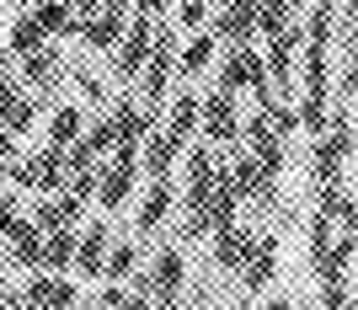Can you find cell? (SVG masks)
Here are the masks:
<instances>
[{"label":"cell","mask_w":358,"mask_h":310,"mask_svg":"<svg viewBox=\"0 0 358 310\" xmlns=\"http://www.w3.org/2000/svg\"><path fill=\"white\" fill-rule=\"evenodd\" d=\"M220 91H257V107L273 102V86H268V64H262V54H257L252 43H230V54H224L220 64V80H214Z\"/></svg>","instance_id":"obj_1"},{"label":"cell","mask_w":358,"mask_h":310,"mask_svg":"<svg viewBox=\"0 0 358 310\" xmlns=\"http://www.w3.org/2000/svg\"><path fill=\"white\" fill-rule=\"evenodd\" d=\"M139 75H145V107L155 113V107L166 102V91H171V75H177V27H161V22H155L150 54H145V64H139Z\"/></svg>","instance_id":"obj_2"},{"label":"cell","mask_w":358,"mask_h":310,"mask_svg":"<svg viewBox=\"0 0 358 310\" xmlns=\"http://www.w3.org/2000/svg\"><path fill=\"white\" fill-rule=\"evenodd\" d=\"M123 27H129V0H102L91 16H80V27H75V38L86 48H118V38H123Z\"/></svg>","instance_id":"obj_3"},{"label":"cell","mask_w":358,"mask_h":310,"mask_svg":"<svg viewBox=\"0 0 358 310\" xmlns=\"http://www.w3.org/2000/svg\"><path fill=\"white\" fill-rule=\"evenodd\" d=\"M198 129H203V139H209V145H236V139H241L236 97L214 86V97H203V102H198Z\"/></svg>","instance_id":"obj_4"},{"label":"cell","mask_w":358,"mask_h":310,"mask_svg":"<svg viewBox=\"0 0 358 310\" xmlns=\"http://www.w3.org/2000/svg\"><path fill=\"white\" fill-rule=\"evenodd\" d=\"M145 283H150V300H155V305H177L182 289H187V257H182L177 246H166L161 257L150 262Z\"/></svg>","instance_id":"obj_5"},{"label":"cell","mask_w":358,"mask_h":310,"mask_svg":"<svg viewBox=\"0 0 358 310\" xmlns=\"http://www.w3.org/2000/svg\"><path fill=\"white\" fill-rule=\"evenodd\" d=\"M171 209H177V182H171V171H155L145 198H139V214H134L139 236H155V230L171 220Z\"/></svg>","instance_id":"obj_6"},{"label":"cell","mask_w":358,"mask_h":310,"mask_svg":"<svg viewBox=\"0 0 358 310\" xmlns=\"http://www.w3.org/2000/svg\"><path fill=\"white\" fill-rule=\"evenodd\" d=\"M230 150H236V145H230ZM224 177L236 182V192H241V198H257V204H268L273 192H278V177H268V171L257 166V155H252V150H236V155L224 161Z\"/></svg>","instance_id":"obj_7"},{"label":"cell","mask_w":358,"mask_h":310,"mask_svg":"<svg viewBox=\"0 0 358 310\" xmlns=\"http://www.w3.org/2000/svg\"><path fill=\"white\" fill-rule=\"evenodd\" d=\"M150 32H155V16H129V27H123V38H118V80H139V64H145V54H150Z\"/></svg>","instance_id":"obj_8"},{"label":"cell","mask_w":358,"mask_h":310,"mask_svg":"<svg viewBox=\"0 0 358 310\" xmlns=\"http://www.w3.org/2000/svg\"><path fill=\"white\" fill-rule=\"evenodd\" d=\"M241 283L252 289V295H262L273 279H278V236H252V246H246V262L236 267Z\"/></svg>","instance_id":"obj_9"},{"label":"cell","mask_w":358,"mask_h":310,"mask_svg":"<svg viewBox=\"0 0 358 310\" xmlns=\"http://www.w3.org/2000/svg\"><path fill=\"white\" fill-rule=\"evenodd\" d=\"M32 273H38V279L22 289V305H75V300H80L70 273H48V267H32Z\"/></svg>","instance_id":"obj_10"},{"label":"cell","mask_w":358,"mask_h":310,"mask_svg":"<svg viewBox=\"0 0 358 310\" xmlns=\"http://www.w3.org/2000/svg\"><path fill=\"white\" fill-rule=\"evenodd\" d=\"M113 145H139L150 129H155V113H150L145 102H134V97H123V102H113Z\"/></svg>","instance_id":"obj_11"},{"label":"cell","mask_w":358,"mask_h":310,"mask_svg":"<svg viewBox=\"0 0 358 310\" xmlns=\"http://www.w3.org/2000/svg\"><path fill=\"white\" fill-rule=\"evenodd\" d=\"M214 38L220 43H252L257 38V0H224V11L214 16Z\"/></svg>","instance_id":"obj_12"},{"label":"cell","mask_w":358,"mask_h":310,"mask_svg":"<svg viewBox=\"0 0 358 310\" xmlns=\"http://www.w3.org/2000/svg\"><path fill=\"white\" fill-rule=\"evenodd\" d=\"M16 64H22V80H27V86H38V91L59 86V75H64V59H59V48H48V43L27 48V54H16Z\"/></svg>","instance_id":"obj_13"},{"label":"cell","mask_w":358,"mask_h":310,"mask_svg":"<svg viewBox=\"0 0 358 310\" xmlns=\"http://www.w3.org/2000/svg\"><path fill=\"white\" fill-rule=\"evenodd\" d=\"M107 236H113V230H107L102 220L96 225H86V230H80V236H75V273H80V279H102V257H107Z\"/></svg>","instance_id":"obj_14"},{"label":"cell","mask_w":358,"mask_h":310,"mask_svg":"<svg viewBox=\"0 0 358 310\" xmlns=\"http://www.w3.org/2000/svg\"><path fill=\"white\" fill-rule=\"evenodd\" d=\"M27 16L38 22V32L43 38H75V11H70V0H32L27 6Z\"/></svg>","instance_id":"obj_15"},{"label":"cell","mask_w":358,"mask_h":310,"mask_svg":"<svg viewBox=\"0 0 358 310\" xmlns=\"http://www.w3.org/2000/svg\"><path fill=\"white\" fill-rule=\"evenodd\" d=\"M38 251H43V230L22 214V220L6 230V257H11L16 267H27V273H32V267H38Z\"/></svg>","instance_id":"obj_16"},{"label":"cell","mask_w":358,"mask_h":310,"mask_svg":"<svg viewBox=\"0 0 358 310\" xmlns=\"http://www.w3.org/2000/svg\"><path fill=\"white\" fill-rule=\"evenodd\" d=\"M70 262H75V225H54V230H43L38 267H48V273H70Z\"/></svg>","instance_id":"obj_17"},{"label":"cell","mask_w":358,"mask_h":310,"mask_svg":"<svg viewBox=\"0 0 358 310\" xmlns=\"http://www.w3.org/2000/svg\"><path fill=\"white\" fill-rule=\"evenodd\" d=\"M246 246H252V230L220 225V230H214V267H220V273H236V267L246 262Z\"/></svg>","instance_id":"obj_18"},{"label":"cell","mask_w":358,"mask_h":310,"mask_svg":"<svg viewBox=\"0 0 358 310\" xmlns=\"http://www.w3.org/2000/svg\"><path fill=\"white\" fill-rule=\"evenodd\" d=\"M177 155H182V145H177V139H171L166 129H161V134L150 129L145 139H139V161H145L150 177H155V171H171V166H177Z\"/></svg>","instance_id":"obj_19"},{"label":"cell","mask_w":358,"mask_h":310,"mask_svg":"<svg viewBox=\"0 0 358 310\" xmlns=\"http://www.w3.org/2000/svg\"><path fill=\"white\" fill-rule=\"evenodd\" d=\"M27 166H32V192H59L64 188V150L59 145L38 150Z\"/></svg>","instance_id":"obj_20"},{"label":"cell","mask_w":358,"mask_h":310,"mask_svg":"<svg viewBox=\"0 0 358 310\" xmlns=\"http://www.w3.org/2000/svg\"><path fill=\"white\" fill-rule=\"evenodd\" d=\"M214 54H220V38L198 27V32H187V48L177 54V70L182 75H198V70H209V64H214Z\"/></svg>","instance_id":"obj_21"},{"label":"cell","mask_w":358,"mask_h":310,"mask_svg":"<svg viewBox=\"0 0 358 310\" xmlns=\"http://www.w3.org/2000/svg\"><path fill=\"white\" fill-rule=\"evenodd\" d=\"M193 129H198V97L182 86L177 97H171V123H166V134H171L177 145H187V139H193Z\"/></svg>","instance_id":"obj_22"},{"label":"cell","mask_w":358,"mask_h":310,"mask_svg":"<svg viewBox=\"0 0 358 310\" xmlns=\"http://www.w3.org/2000/svg\"><path fill=\"white\" fill-rule=\"evenodd\" d=\"M80 129H86V113L80 107H70V102H59L54 113H48V145H70V139H80Z\"/></svg>","instance_id":"obj_23"},{"label":"cell","mask_w":358,"mask_h":310,"mask_svg":"<svg viewBox=\"0 0 358 310\" xmlns=\"http://www.w3.org/2000/svg\"><path fill=\"white\" fill-rule=\"evenodd\" d=\"M139 267V246L134 241H118V246H107V257H102V279H113V283H123L129 273Z\"/></svg>","instance_id":"obj_24"},{"label":"cell","mask_w":358,"mask_h":310,"mask_svg":"<svg viewBox=\"0 0 358 310\" xmlns=\"http://www.w3.org/2000/svg\"><path fill=\"white\" fill-rule=\"evenodd\" d=\"M80 145L96 150V155H102V150H113V118H107V113H96V118L80 129Z\"/></svg>","instance_id":"obj_25"},{"label":"cell","mask_w":358,"mask_h":310,"mask_svg":"<svg viewBox=\"0 0 358 310\" xmlns=\"http://www.w3.org/2000/svg\"><path fill=\"white\" fill-rule=\"evenodd\" d=\"M6 43H11V54H27V48H38V43H48L43 32H38V22L32 16H22L11 32H6Z\"/></svg>","instance_id":"obj_26"},{"label":"cell","mask_w":358,"mask_h":310,"mask_svg":"<svg viewBox=\"0 0 358 310\" xmlns=\"http://www.w3.org/2000/svg\"><path fill=\"white\" fill-rule=\"evenodd\" d=\"M32 123H38V102H32V97H16V107L6 113V123H0V129H11V134H27Z\"/></svg>","instance_id":"obj_27"},{"label":"cell","mask_w":358,"mask_h":310,"mask_svg":"<svg viewBox=\"0 0 358 310\" xmlns=\"http://www.w3.org/2000/svg\"><path fill=\"white\" fill-rule=\"evenodd\" d=\"M209 22V0H182V11H177V32H198Z\"/></svg>","instance_id":"obj_28"},{"label":"cell","mask_w":358,"mask_h":310,"mask_svg":"<svg viewBox=\"0 0 358 310\" xmlns=\"http://www.w3.org/2000/svg\"><path fill=\"white\" fill-rule=\"evenodd\" d=\"M27 220L38 225V230H54V225H59V204H54V192H43V198L32 204V214H27Z\"/></svg>","instance_id":"obj_29"},{"label":"cell","mask_w":358,"mask_h":310,"mask_svg":"<svg viewBox=\"0 0 358 310\" xmlns=\"http://www.w3.org/2000/svg\"><path fill=\"white\" fill-rule=\"evenodd\" d=\"M75 86H80V97H86V102H107V91H102V80H96V75L91 70H80V64H75Z\"/></svg>","instance_id":"obj_30"},{"label":"cell","mask_w":358,"mask_h":310,"mask_svg":"<svg viewBox=\"0 0 358 310\" xmlns=\"http://www.w3.org/2000/svg\"><path fill=\"white\" fill-rule=\"evenodd\" d=\"M16 220H22V204H16V188H11V192L0 188V236H6V230H11Z\"/></svg>","instance_id":"obj_31"},{"label":"cell","mask_w":358,"mask_h":310,"mask_svg":"<svg viewBox=\"0 0 358 310\" xmlns=\"http://www.w3.org/2000/svg\"><path fill=\"white\" fill-rule=\"evenodd\" d=\"M321 305H327V310L353 305V295H348V279H343V283H327V289H321Z\"/></svg>","instance_id":"obj_32"},{"label":"cell","mask_w":358,"mask_h":310,"mask_svg":"<svg viewBox=\"0 0 358 310\" xmlns=\"http://www.w3.org/2000/svg\"><path fill=\"white\" fill-rule=\"evenodd\" d=\"M171 6H177V0H139V16H155V22H161Z\"/></svg>","instance_id":"obj_33"},{"label":"cell","mask_w":358,"mask_h":310,"mask_svg":"<svg viewBox=\"0 0 358 310\" xmlns=\"http://www.w3.org/2000/svg\"><path fill=\"white\" fill-rule=\"evenodd\" d=\"M11 155H16V134L0 129V161H11Z\"/></svg>","instance_id":"obj_34"},{"label":"cell","mask_w":358,"mask_h":310,"mask_svg":"<svg viewBox=\"0 0 358 310\" xmlns=\"http://www.w3.org/2000/svg\"><path fill=\"white\" fill-rule=\"evenodd\" d=\"M268 11H294V0H262Z\"/></svg>","instance_id":"obj_35"},{"label":"cell","mask_w":358,"mask_h":310,"mask_svg":"<svg viewBox=\"0 0 358 310\" xmlns=\"http://www.w3.org/2000/svg\"><path fill=\"white\" fill-rule=\"evenodd\" d=\"M0 262H6V236H0Z\"/></svg>","instance_id":"obj_36"},{"label":"cell","mask_w":358,"mask_h":310,"mask_svg":"<svg viewBox=\"0 0 358 310\" xmlns=\"http://www.w3.org/2000/svg\"><path fill=\"white\" fill-rule=\"evenodd\" d=\"M16 6H32V0H16Z\"/></svg>","instance_id":"obj_37"},{"label":"cell","mask_w":358,"mask_h":310,"mask_svg":"<svg viewBox=\"0 0 358 310\" xmlns=\"http://www.w3.org/2000/svg\"><path fill=\"white\" fill-rule=\"evenodd\" d=\"M0 27H6V16H0Z\"/></svg>","instance_id":"obj_38"}]
</instances>
